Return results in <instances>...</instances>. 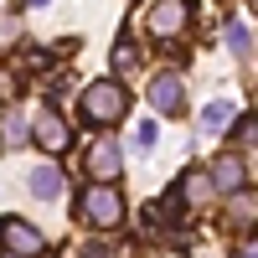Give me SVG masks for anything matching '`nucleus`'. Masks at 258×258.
<instances>
[{"label": "nucleus", "mask_w": 258, "mask_h": 258, "mask_svg": "<svg viewBox=\"0 0 258 258\" xmlns=\"http://www.w3.org/2000/svg\"><path fill=\"white\" fill-rule=\"evenodd\" d=\"M186 26H191V0H160V6H150V16H145V31L155 41H176Z\"/></svg>", "instance_id": "obj_3"}, {"label": "nucleus", "mask_w": 258, "mask_h": 258, "mask_svg": "<svg viewBox=\"0 0 258 258\" xmlns=\"http://www.w3.org/2000/svg\"><path fill=\"white\" fill-rule=\"evenodd\" d=\"M88 176H93V181H119V176H124L119 145H88Z\"/></svg>", "instance_id": "obj_8"}, {"label": "nucleus", "mask_w": 258, "mask_h": 258, "mask_svg": "<svg viewBox=\"0 0 258 258\" xmlns=\"http://www.w3.org/2000/svg\"><path fill=\"white\" fill-rule=\"evenodd\" d=\"M150 109L155 114H186V88H181L176 73H160L150 83Z\"/></svg>", "instance_id": "obj_6"}, {"label": "nucleus", "mask_w": 258, "mask_h": 258, "mask_svg": "<svg viewBox=\"0 0 258 258\" xmlns=\"http://www.w3.org/2000/svg\"><path fill=\"white\" fill-rule=\"evenodd\" d=\"M212 191H222V197H232V191L248 186V165L238 160V150H227V155H217V165H212Z\"/></svg>", "instance_id": "obj_7"}, {"label": "nucleus", "mask_w": 258, "mask_h": 258, "mask_svg": "<svg viewBox=\"0 0 258 258\" xmlns=\"http://www.w3.org/2000/svg\"><path fill=\"white\" fill-rule=\"evenodd\" d=\"M0 248L21 253V258H36L41 248H47V238H41L31 222H21V217H0Z\"/></svg>", "instance_id": "obj_5"}, {"label": "nucleus", "mask_w": 258, "mask_h": 258, "mask_svg": "<svg viewBox=\"0 0 258 258\" xmlns=\"http://www.w3.org/2000/svg\"><path fill=\"white\" fill-rule=\"evenodd\" d=\"M109 62H114V73H135V68H140V47H135L129 36H119L114 52H109Z\"/></svg>", "instance_id": "obj_12"}, {"label": "nucleus", "mask_w": 258, "mask_h": 258, "mask_svg": "<svg viewBox=\"0 0 258 258\" xmlns=\"http://www.w3.org/2000/svg\"><path fill=\"white\" fill-rule=\"evenodd\" d=\"M31 140L47 150V155H62V150L73 145V129H68V119H62L57 109H36L31 114Z\"/></svg>", "instance_id": "obj_4"}, {"label": "nucleus", "mask_w": 258, "mask_h": 258, "mask_svg": "<svg viewBox=\"0 0 258 258\" xmlns=\"http://www.w3.org/2000/svg\"><path fill=\"white\" fill-rule=\"evenodd\" d=\"M6 258H21V253H6Z\"/></svg>", "instance_id": "obj_21"}, {"label": "nucleus", "mask_w": 258, "mask_h": 258, "mask_svg": "<svg viewBox=\"0 0 258 258\" xmlns=\"http://www.w3.org/2000/svg\"><path fill=\"white\" fill-rule=\"evenodd\" d=\"M21 140H26V119L16 109H6V145H21Z\"/></svg>", "instance_id": "obj_15"}, {"label": "nucleus", "mask_w": 258, "mask_h": 258, "mask_svg": "<svg viewBox=\"0 0 258 258\" xmlns=\"http://www.w3.org/2000/svg\"><path fill=\"white\" fill-rule=\"evenodd\" d=\"M155 140H160V129H155V119H145V124L135 129V145H140V150H150Z\"/></svg>", "instance_id": "obj_16"}, {"label": "nucleus", "mask_w": 258, "mask_h": 258, "mask_svg": "<svg viewBox=\"0 0 258 258\" xmlns=\"http://www.w3.org/2000/svg\"><path fill=\"white\" fill-rule=\"evenodd\" d=\"M26 186L36 191L41 202H57V197H62V170H57V165H31V176H26Z\"/></svg>", "instance_id": "obj_9"}, {"label": "nucleus", "mask_w": 258, "mask_h": 258, "mask_svg": "<svg viewBox=\"0 0 258 258\" xmlns=\"http://www.w3.org/2000/svg\"><path fill=\"white\" fill-rule=\"evenodd\" d=\"M232 222H243V232H248V222H253V197H248V186H243V197L232 191Z\"/></svg>", "instance_id": "obj_14"}, {"label": "nucleus", "mask_w": 258, "mask_h": 258, "mask_svg": "<svg viewBox=\"0 0 258 258\" xmlns=\"http://www.w3.org/2000/svg\"><path fill=\"white\" fill-rule=\"evenodd\" d=\"M181 197H186V202H207V197H212V181H207V170H191V176L181 181Z\"/></svg>", "instance_id": "obj_13"}, {"label": "nucleus", "mask_w": 258, "mask_h": 258, "mask_svg": "<svg viewBox=\"0 0 258 258\" xmlns=\"http://www.w3.org/2000/svg\"><path fill=\"white\" fill-rule=\"evenodd\" d=\"M227 52L238 57L243 68H248V62H253V26H248V21H238V16L227 21Z\"/></svg>", "instance_id": "obj_10"}, {"label": "nucleus", "mask_w": 258, "mask_h": 258, "mask_svg": "<svg viewBox=\"0 0 258 258\" xmlns=\"http://www.w3.org/2000/svg\"><path fill=\"white\" fill-rule=\"evenodd\" d=\"M253 140H258V124H253V119H243V135L232 140V150H238V145H243V150H253Z\"/></svg>", "instance_id": "obj_17"}, {"label": "nucleus", "mask_w": 258, "mask_h": 258, "mask_svg": "<svg viewBox=\"0 0 258 258\" xmlns=\"http://www.w3.org/2000/svg\"><path fill=\"white\" fill-rule=\"evenodd\" d=\"M83 258H114V253H109V248L98 243V248H88V253H83Z\"/></svg>", "instance_id": "obj_19"}, {"label": "nucleus", "mask_w": 258, "mask_h": 258, "mask_svg": "<svg viewBox=\"0 0 258 258\" xmlns=\"http://www.w3.org/2000/svg\"><path fill=\"white\" fill-rule=\"evenodd\" d=\"M26 6H47V0H26Z\"/></svg>", "instance_id": "obj_20"}, {"label": "nucleus", "mask_w": 258, "mask_h": 258, "mask_svg": "<svg viewBox=\"0 0 258 258\" xmlns=\"http://www.w3.org/2000/svg\"><path fill=\"white\" fill-rule=\"evenodd\" d=\"M78 212H83V217H88L93 227L114 232V227L124 222V197L114 191V181H93V186L78 197Z\"/></svg>", "instance_id": "obj_2"}, {"label": "nucleus", "mask_w": 258, "mask_h": 258, "mask_svg": "<svg viewBox=\"0 0 258 258\" xmlns=\"http://www.w3.org/2000/svg\"><path fill=\"white\" fill-rule=\"evenodd\" d=\"M232 119H238V109H232L227 98H217V103H207V109H202V129H207V135H217V129H227Z\"/></svg>", "instance_id": "obj_11"}, {"label": "nucleus", "mask_w": 258, "mask_h": 258, "mask_svg": "<svg viewBox=\"0 0 258 258\" xmlns=\"http://www.w3.org/2000/svg\"><path fill=\"white\" fill-rule=\"evenodd\" d=\"M78 109H83V119H88V124H119L124 109H129V93L119 88L114 78H98V83H88V88H83Z\"/></svg>", "instance_id": "obj_1"}, {"label": "nucleus", "mask_w": 258, "mask_h": 258, "mask_svg": "<svg viewBox=\"0 0 258 258\" xmlns=\"http://www.w3.org/2000/svg\"><path fill=\"white\" fill-rule=\"evenodd\" d=\"M232 258H258V248H253V238H243V248L232 253Z\"/></svg>", "instance_id": "obj_18"}]
</instances>
